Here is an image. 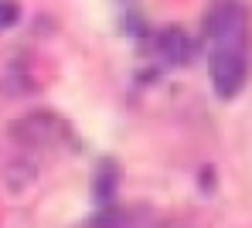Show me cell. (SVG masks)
I'll use <instances>...</instances> for the list:
<instances>
[{"label":"cell","mask_w":252,"mask_h":228,"mask_svg":"<svg viewBox=\"0 0 252 228\" xmlns=\"http://www.w3.org/2000/svg\"><path fill=\"white\" fill-rule=\"evenodd\" d=\"M208 75L218 99H235L249 79V7L242 0H218L205 17Z\"/></svg>","instance_id":"cell-1"},{"label":"cell","mask_w":252,"mask_h":228,"mask_svg":"<svg viewBox=\"0 0 252 228\" xmlns=\"http://www.w3.org/2000/svg\"><path fill=\"white\" fill-rule=\"evenodd\" d=\"M79 228H160L147 208H102Z\"/></svg>","instance_id":"cell-2"},{"label":"cell","mask_w":252,"mask_h":228,"mask_svg":"<svg viewBox=\"0 0 252 228\" xmlns=\"http://www.w3.org/2000/svg\"><path fill=\"white\" fill-rule=\"evenodd\" d=\"M160 51H164L167 65H188L191 55H194V45H191V38L181 28H167L160 34Z\"/></svg>","instance_id":"cell-3"},{"label":"cell","mask_w":252,"mask_h":228,"mask_svg":"<svg viewBox=\"0 0 252 228\" xmlns=\"http://www.w3.org/2000/svg\"><path fill=\"white\" fill-rule=\"evenodd\" d=\"M17 17H21V7H17L14 0H0V31H3V28H14Z\"/></svg>","instance_id":"cell-4"}]
</instances>
